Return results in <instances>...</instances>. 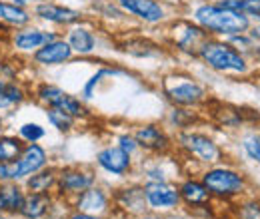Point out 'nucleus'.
I'll list each match as a JSON object with an SVG mask.
<instances>
[{
  "label": "nucleus",
  "mask_w": 260,
  "mask_h": 219,
  "mask_svg": "<svg viewBox=\"0 0 260 219\" xmlns=\"http://www.w3.org/2000/svg\"><path fill=\"white\" fill-rule=\"evenodd\" d=\"M258 203H260V201H258Z\"/></svg>",
  "instance_id": "43"
},
{
  "label": "nucleus",
  "mask_w": 260,
  "mask_h": 219,
  "mask_svg": "<svg viewBox=\"0 0 260 219\" xmlns=\"http://www.w3.org/2000/svg\"><path fill=\"white\" fill-rule=\"evenodd\" d=\"M116 146L122 148V150H124L126 154H130V156H134L136 152H140L138 142H136V138H134L132 134H120L118 140H116Z\"/></svg>",
  "instance_id": "32"
},
{
  "label": "nucleus",
  "mask_w": 260,
  "mask_h": 219,
  "mask_svg": "<svg viewBox=\"0 0 260 219\" xmlns=\"http://www.w3.org/2000/svg\"><path fill=\"white\" fill-rule=\"evenodd\" d=\"M14 182V167L8 161H0V184Z\"/></svg>",
  "instance_id": "35"
},
{
  "label": "nucleus",
  "mask_w": 260,
  "mask_h": 219,
  "mask_svg": "<svg viewBox=\"0 0 260 219\" xmlns=\"http://www.w3.org/2000/svg\"><path fill=\"white\" fill-rule=\"evenodd\" d=\"M18 80H20V76H18L16 64H12L6 58H0V86L12 84V82H18Z\"/></svg>",
  "instance_id": "30"
},
{
  "label": "nucleus",
  "mask_w": 260,
  "mask_h": 219,
  "mask_svg": "<svg viewBox=\"0 0 260 219\" xmlns=\"http://www.w3.org/2000/svg\"><path fill=\"white\" fill-rule=\"evenodd\" d=\"M138 142V148L148 154H166L172 150V140L164 132V127L156 124H144L134 129L132 134Z\"/></svg>",
  "instance_id": "16"
},
{
  "label": "nucleus",
  "mask_w": 260,
  "mask_h": 219,
  "mask_svg": "<svg viewBox=\"0 0 260 219\" xmlns=\"http://www.w3.org/2000/svg\"><path fill=\"white\" fill-rule=\"evenodd\" d=\"M162 92L166 100L176 108H194L206 100V90L188 74H168L162 80Z\"/></svg>",
  "instance_id": "4"
},
{
  "label": "nucleus",
  "mask_w": 260,
  "mask_h": 219,
  "mask_svg": "<svg viewBox=\"0 0 260 219\" xmlns=\"http://www.w3.org/2000/svg\"><path fill=\"white\" fill-rule=\"evenodd\" d=\"M96 165L108 176L126 178L134 169V156L126 154L118 146H106L96 154Z\"/></svg>",
  "instance_id": "13"
},
{
  "label": "nucleus",
  "mask_w": 260,
  "mask_h": 219,
  "mask_svg": "<svg viewBox=\"0 0 260 219\" xmlns=\"http://www.w3.org/2000/svg\"><path fill=\"white\" fill-rule=\"evenodd\" d=\"M30 98V90L24 86L22 80L0 86V114H6L10 110H16Z\"/></svg>",
  "instance_id": "24"
},
{
  "label": "nucleus",
  "mask_w": 260,
  "mask_h": 219,
  "mask_svg": "<svg viewBox=\"0 0 260 219\" xmlns=\"http://www.w3.org/2000/svg\"><path fill=\"white\" fill-rule=\"evenodd\" d=\"M170 120H172V124H176V127L184 129V127L188 125V122L192 120V116H190V112H186V110L174 106V110L170 112Z\"/></svg>",
  "instance_id": "33"
},
{
  "label": "nucleus",
  "mask_w": 260,
  "mask_h": 219,
  "mask_svg": "<svg viewBox=\"0 0 260 219\" xmlns=\"http://www.w3.org/2000/svg\"><path fill=\"white\" fill-rule=\"evenodd\" d=\"M240 215H242V219H260V203L258 201H248V203H244Z\"/></svg>",
  "instance_id": "34"
},
{
  "label": "nucleus",
  "mask_w": 260,
  "mask_h": 219,
  "mask_svg": "<svg viewBox=\"0 0 260 219\" xmlns=\"http://www.w3.org/2000/svg\"><path fill=\"white\" fill-rule=\"evenodd\" d=\"M192 20L198 26H202L210 36H236L244 34L250 28V20L246 14L236 12L216 4H200L192 12Z\"/></svg>",
  "instance_id": "1"
},
{
  "label": "nucleus",
  "mask_w": 260,
  "mask_h": 219,
  "mask_svg": "<svg viewBox=\"0 0 260 219\" xmlns=\"http://www.w3.org/2000/svg\"><path fill=\"white\" fill-rule=\"evenodd\" d=\"M138 219H160V217H158V215H146V213H144V215H140Z\"/></svg>",
  "instance_id": "41"
},
{
  "label": "nucleus",
  "mask_w": 260,
  "mask_h": 219,
  "mask_svg": "<svg viewBox=\"0 0 260 219\" xmlns=\"http://www.w3.org/2000/svg\"><path fill=\"white\" fill-rule=\"evenodd\" d=\"M64 219H102L100 215H92V213H84V211H76V209H70L66 213Z\"/></svg>",
  "instance_id": "36"
},
{
  "label": "nucleus",
  "mask_w": 260,
  "mask_h": 219,
  "mask_svg": "<svg viewBox=\"0 0 260 219\" xmlns=\"http://www.w3.org/2000/svg\"><path fill=\"white\" fill-rule=\"evenodd\" d=\"M60 34L56 30H48L42 26H34L32 22L22 26V28H14L8 36V48L12 50V54L18 56H32L38 48H42L44 44H48L50 40L58 38Z\"/></svg>",
  "instance_id": "7"
},
{
  "label": "nucleus",
  "mask_w": 260,
  "mask_h": 219,
  "mask_svg": "<svg viewBox=\"0 0 260 219\" xmlns=\"http://www.w3.org/2000/svg\"><path fill=\"white\" fill-rule=\"evenodd\" d=\"M2 132H6V118H4V114H0V134Z\"/></svg>",
  "instance_id": "40"
},
{
  "label": "nucleus",
  "mask_w": 260,
  "mask_h": 219,
  "mask_svg": "<svg viewBox=\"0 0 260 219\" xmlns=\"http://www.w3.org/2000/svg\"><path fill=\"white\" fill-rule=\"evenodd\" d=\"M0 22L8 28H22L32 22V12L26 8H20L8 0H0Z\"/></svg>",
  "instance_id": "25"
},
{
  "label": "nucleus",
  "mask_w": 260,
  "mask_h": 219,
  "mask_svg": "<svg viewBox=\"0 0 260 219\" xmlns=\"http://www.w3.org/2000/svg\"><path fill=\"white\" fill-rule=\"evenodd\" d=\"M250 38H252V40H260V24L250 30Z\"/></svg>",
  "instance_id": "39"
},
{
  "label": "nucleus",
  "mask_w": 260,
  "mask_h": 219,
  "mask_svg": "<svg viewBox=\"0 0 260 219\" xmlns=\"http://www.w3.org/2000/svg\"><path fill=\"white\" fill-rule=\"evenodd\" d=\"M10 32H12V28H8V26H4V24L0 22V40H2V42L8 44V36H10Z\"/></svg>",
  "instance_id": "37"
},
{
  "label": "nucleus",
  "mask_w": 260,
  "mask_h": 219,
  "mask_svg": "<svg viewBox=\"0 0 260 219\" xmlns=\"http://www.w3.org/2000/svg\"><path fill=\"white\" fill-rule=\"evenodd\" d=\"M24 144H40L44 138H46V127L42 124H38V122H24V124H20L16 127V132H14Z\"/></svg>",
  "instance_id": "29"
},
{
  "label": "nucleus",
  "mask_w": 260,
  "mask_h": 219,
  "mask_svg": "<svg viewBox=\"0 0 260 219\" xmlns=\"http://www.w3.org/2000/svg\"><path fill=\"white\" fill-rule=\"evenodd\" d=\"M8 2H12L20 8H26V10H28V6H32V0H8Z\"/></svg>",
  "instance_id": "38"
},
{
  "label": "nucleus",
  "mask_w": 260,
  "mask_h": 219,
  "mask_svg": "<svg viewBox=\"0 0 260 219\" xmlns=\"http://www.w3.org/2000/svg\"><path fill=\"white\" fill-rule=\"evenodd\" d=\"M30 12H32V18L40 22H46L52 26H64V28L82 20V14L78 10L58 2H50V0H38Z\"/></svg>",
  "instance_id": "12"
},
{
  "label": "nucleus",
  "mask_w": 260,
  "mask_h": 219,
  "mask_svg": "<svg viewBox=\"0 0 260 219\" xmlns=\"http://www.w3.org/2000/svg\"><path fill=\"white\" fill-rule=\"evenodd\" d=\"M56 182H58V167L50 163V165L38 169L32 176H28L22 182V186L30 193H54Z\"/></svg>",
  "instance_id": "23"
},
{
  "label": "nucleus",
  "mask_w": 260,
  "mask_h": 219,
  "mask_svg": "<svg viewBox=\"0 0 260 219\" xmlns=\"http://www.w3.org/2000/svg\"><path fill=\"white\" fill-rule=\"evenodd\" d=\"M198 58L214 72H232V74H244L248 70V62L242 52H238L226 40L208 38L202 48L198 50Z\"/></svg>",
  "instance_id": "2"
},
{
  "label": "nucleus",
  "mask_w": 260,
  "mask_h": 219,
  "mask_svg": "<svg viewBox=\"0 0 260 219\" xmlns=\"http://www.w3.org/2000/svg\"><path fill=\"white\" fill-rule=\"evenodd\" d=\"M112 201L118 209H122L124 213H128L132 217H140L148 211V203H146L142 186H126V188L118 189L114 193Z\"/></svg>",
  "instance_id": "17"
},
{
  "label": "nucleus",
  "mask_w": 260,
  "mask_h": 219,
  "mask_svg": "<svg viewBox=\"0 0 260 219\" xmlns=\"http://www.w3.org/2000/svg\"><path fill=\"white\" fill-rule=\"evenodd\" d=\"M242 150L246 152V156L250 157L252 161L260 163V134H250L248 138H244Z\"/></svg>",
  "instance_id": "31"
},
{
  "label": "nucleus",
  "mask_w": 260,
  "mask_h": 219,
  "mask_svg": "<svg viewBox=\"0 0 260 219\" xmlns=\"http://www.w3.org/2000/svg\"><path fill=\"white\" fill-rule=\"evenodd\" d=\"M110 203H112V195L102 188V186L94 184V186L84 189L82 193H78V195L72 199V209L104 217V215L110 211Z\"/></svg>",
  "instance_id": "15"
},
{
  "label": "nucleus",
  "mask_w": 260,
  "mask_h": 219,
  "mask_svg": "<svg viewBox=\"0 0 260 219\" xmlns=\"http://www.w3.org/2000/svg\"><path fill=\"white\" fill-rule=\"evenodd\" d=\"M200 182L206 186L212 197H218V199L236 197L246 188L244 176L228 165H212V167L204 169Z\"/></svg>",
  "instance_id": "5"
},
{
  "label": "nucleus",
  "mask_w": 260,
  "mask_h": 219,
  "mask_svg": "<svg viewBox=\"0 0 260 219\" xmlns=\"http://www.w3.org/2000/svg\"><path fill=\"white\" fill-rule=\"evenodd\" d=\"M96 184V173L92 167L88 165H66V167H58V182H56V189L54 195L58 199L64 201H72L78 193H82L84 189Z\"/></svg>",
  "instance_id": "6"
},
{
  "label": "nucleus",
  "mask_w": 260,
  "mask_h": 219,
  "mask_svg": "<svg viewBox=\"0 0 260 219\" xmlns=\"http://www.w3.org/2000/svg\"><path fill=\"white\" fill-rule=\"evenodd\" d=\"M116 74H122V70H118V68H100L98 72H94V74L84 82L80 100H90V98H94L98 84H100L104 78H110V76H116Z\"/></svg>",
  "instance_id": "28"
},
{
  "label": "nucleus",
  "mask_w": 260,
  "mask_h": 219,
  "mask_svg": "<svg viewBox=\"0 0 260 219\" xmlns=\"http://www.w3.org/2000/svg\"><path fill=\"white\" fill-rule=\"evenodd\" d=\"M170 36H172V42H174L176 50H180L184 54H192V56H198V50L202 48V44L208 38H212L202 26H198L194 20L192 22H188V20L172 22Z\"/></svg>",
  "instance_id": "10"
},
{
  "label": "nucleus",
  "mask_w": 260,
  "mask_h": 219,
  "mask_svg": "<svg viewBox=\"0 0 260 219\" xmlns=\"http://www.w3.org/2000/svg\"><path fill=\"white\" fill-rule=\"evenodd\" d=\"M50 165V154L42 144H24L20 156L12 161L14 167V182H24L28 176L36 173L38 169Z\"/></svg>",
  "instance_id": "11"
},
{
  "label": "nucleus",
  "mask_w": 260,
  "mask_h": 219,
  "mask_svg": "<svg viewBox=\"0 0 260 219\" xmlns=\"http://www.w3.org/2000/svg\"><path fill=\"white\" fill-rule=\"evenodd\" d=\"M120 8L146 24H158L166 18V10L158 0H118Z\"/></svg>",
  "instance_id": "19"
},
{
  "label": "nucleus",
  "mask_w": 260,
  "mask_h": 219,
  "mask_svg": "<svg viewBox=\"0 0 260 219\" xmlns=\"http://www.w3.org/2000/svg\"><path fill=\"white\" fill-rule=\"evenodd\" d=\"M0 219H10L8 215H4V213H0Z\"/></svg>",
  "instance_id": "42"
},
{
  "label": "nucleus",
  "mask_w": 260,
  "mask_h": 219,
  "mask_svg": "<svg viewBox=\"0 0 260 219\" xmlns=\"http://www.w3.org/2000/svg\"><path fill=\"white\" fill-rule=\"evenodd\" d=\"M176 188H178L180 199H182L184 205H188V207H192V209H196V207H208V205H210L212 195L208 193L206 186H204L200 180L186 178V180H182Z\"/></svg>",
  "instance_id": "22"
},
{
  "label": "nucleus",
  "mask_w": 260,
  "mask_h": 219,
  "mask_svg": "<svg viewBox=\"0 0 260 219\" xmlns=\"http://www.w3.org/2000/svg\"><path fill=\"white\" fill-rule=\"evenodd\" d=\"M72 58H74V52L70 44L64 40V36H58L50 40L48 44H44L42 48H38L30 56V62L38 68H56V66L70 62Z\"/></svg>",
  "instance_id": "14"
},
{
  "label": "nucleus",
  "mask_w": 260,
  "mask_h": 219,
  "mask_svg": "<svg viewBox=\"0 0 260 219\" xmlns=\"http://www.w3.org/2000/svg\"><path fill=\"white\" fill-rule=\"evenodd\" d=\"M22 148H24V142L16 134H8V132L0 134V161L12 163L16 157L20 156Z\"/></svg>",
  "instance_id": "26"
},
{
  "label": "nucleus",
  "mask_w": 260,
  "mask_h": 219,
  "mask_svg": "<svg viewBox=\"0 0 260 219\" xmlns=\"http://www.w3.org/2000/svg\"><path fill=\"white\" fill-rule=\"evenodd\" d=\"M24 197H26V189L20 182L0 184V213L8 217H18Z\"/></svg>",
  "instance_id": "20"
},
{
  "label": "nucleus",
  "mask_w": 260,
  "mask_h": 219,
  "mask_svg": "<svg viewBox=\"0 0 260 219\" xmlns=\"http://www.w3.org/2000/svg\"><path fill=\"white\" fill-rule=\"evenodd\" d=\"M142 188H144L148 209H152L154 213L174 211L182 205L178 188L170 182H146Z\"/></svg>",
  "instance_id": "9"
},
{
  "label": "nucleus",
  "mask_w": 260,
  "mask_h": 219,
  "mask_svg": "<svg viewBox=\"0 0 260 219\" xmlns=\"http://www.w3.org/2000/svg\"><path fill=\"white\" fill-rule=\"evenodd\" d=\"M54 205V193H30L26 191L24 203L20 207V219H46L50 217Z\"/></svg>",
  "instance_id": "21"
},
{
  "label": "nucleus",
  "mask_w": 260,
  "mask_h": 219,
  "mask_svg": "<svg viewBox=\"0 0 260 219\" xmlns=\"http://www.w3.org/2000/svg\"><path fill=\"white\" fill-rule=\"evenodd\" d=\"M44 114H46V120H48V124L52 125L56 132H60V134H70V132H74V127H76V118H72L70 114H66L62 110H56V108H44Z\"/></svg>",
  "instance_id": "27"
},
{
  "label": "nucleus",
  "mask_w": 260,
  "mask_h": 219,
  "mask_svg": "<svg viewBox=\"0 0 260 219\" xmlns=\"http://www.w3.org/2000/svg\"><path fill=\"white\" fill-rule=\"evenodd\" d=\"M64 40L70 44L72 52L76 56H92L96 52V46H98V38L92 28L84 26L82 22H76L72 26H68L66 30Z\"/></svg>",
  "instance_id": "18"
},
{
  "label": "nucleus",
  "mask_w": 260,
  "mask_h": 219,
  "mask_svg": "<svg viewBox=\"0 0 260 219\" xmlns=\"http://www.w3.org/2000/svg\"><path fill=\"white\" fill-rule=\"evenodd\" d=\"M32 100H36L42 108H56L62 110L66 114H70L76 120H82L88 116V108L84 104V100L72 96L70 92H66L64 88L50 84V82H38L34 86V90L30 92Z\"/></svg>",
  "instance_id": "3"
},
{
  "label": "nucleus",
  "mask_w": 260,
  "mask_h": 219,
  "mask_svg": "<svg viewBox=\"0 0 260 219\" xmlns=\"http://www.w3.org/2000/svg\"><path fill=\"white\" fill-rule=\"evenodd\" d=\"M178 146L200 163L212 165V163L220 161V157H222V150L218 148V144L202 132H192V129L180 132L178 134Z\"/></svg>",
  "instance_id": "8"
}]
</instances>
